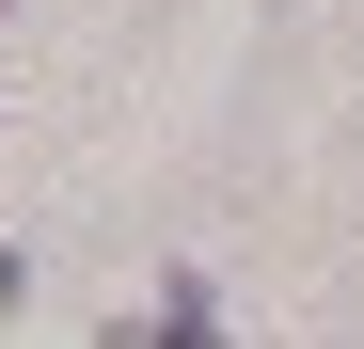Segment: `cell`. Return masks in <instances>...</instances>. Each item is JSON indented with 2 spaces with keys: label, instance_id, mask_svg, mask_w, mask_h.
<instances>
[{
  "label": "cell",
  "instance_id": "1",
  "mask_svg": "<svg viewBox=\"0 0 364 349\" xmlns=\"http://www.w3.org/2000/svg\"><path fill=\"white\" fill-rule=\"evenodd\" d=\"M127 349H222V302H206V286H191V270H174V286H159V302H143V333H127Z\"/></svg>",
  "mask_w": 364,
  "mask_h": 349
}]
</instances>
